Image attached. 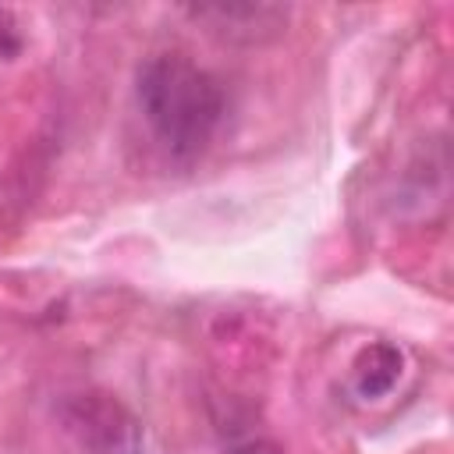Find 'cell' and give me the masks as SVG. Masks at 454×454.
I'll return each instance as SVG.
<instances>
[{"instance_id": "cell-1", "label": "cell", "mask_w": 454, "mask_h": 454, "mask_svg": "<svg viewBox=\"0 0 454 454\" xmlns=\"http://www.w3.org/2000/svg\"><path fill=\"white\" fill-rule=\"evenodd\" d=\"M135 96L145 124L177 163L206 153L227 110L223 85L181 53L149 57L135 74Z\"/></svg>"}, {"instance_id": "cell-2", "label": "cell", "mask_w": 454, "mask_h": 454, "mask_svg": "<svg viewBox=\"0 0 454 454\" xmlns=\"http://www.w3.org/2000/svg\"><path fill=\"white\" fill-rule=\"evenodd\" d=\"M67 436L85 454H142L145 433L142 422L103 390H78L67 394L57 408Z\"/></svg>"}, {"instance_id": "cell-3", "label": "cell", "mask_w": 454, "mask_h": 454, "mask_svg": "<svg viewBox=\"0 0 454 454\" xmlns=\"http://www.w3.org/2000/svg\"><path fill=\"white\" fill-rule=\"evenodd\" d=\"M188 14L227 43H266L284 32L287 7L280 4H195Z\"/></svg>"}, {"instance_id": "cell-4", "label": "cell", "mask_w": 454, "mask_h": 454, "mask_svg": "<svg viewBox=\"0 0 454 454\" xmlns=\"http://www.w3.org/2000/svg\"><path fill=\"white\" fill-rule=\"evenodd\" d=\"M401 372H404V351L390 340H372L351 362V390L362 401L387 397L397 387Z\"/></svg>"}, {"instance_id": "cell-5", "label": "cell", "mask_w": 454, "mask_h": 454, "mask_svg": "<svg viewBox=\"0 0 454 454\" xmlns=\"http://www.w3.org/2000/svg\"><path fill=\"white\" fill-rule=\"evenodd\" d=\"M21 50V32H18V18L11 7H0V60H11Z\"/></svg>"}, {"instance_id": "cell-6", "label": "cell", "mask_w": 454, "mask_h": 454, "mask_svg": "<svg viewBox=\"0 0 454 454\" xmlns=\"http://www.w3.org/2000/svg\"><path fill=\"white\" fill-rule=\"evenodd\" d=\"M227 454H284V450H280L277 443H270V440L252 436V440H238V443H231Z\"/></svg>"}]
</instances>
